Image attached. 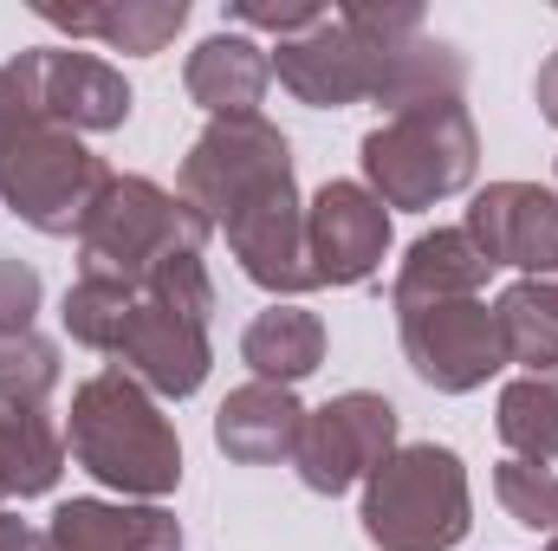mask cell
<instances>
[{"mask_svg": "<svg viewBox=\"0 0 558 551\" xmlns=\"http://www.w3.org/2000/svg\"><path fill=\"white\" fill-rule=\"evenodd\" d=\"M20 72V85L33 91L39 118L72 131V137H105V131H124L131 111H137V91L131 78L98 59V52H78V46H33L20 59H7Z\"/></svg>", "mask_w": 558, "mask_h": 551, "instance_id": "30bf717a", "label": "cell"}, {"mask_svg": "<svg viewBox=\"0 0 558 551\" xmlns=\"http://www.w3.org/2000/svg\"><path fill=\"white\" fill-rule=\"evenodd\" d=\"M182 201L195 215H208V228H221L247 195L292 182V143L274 118H208V131L189 143L182 156Z\"/></svg>", "mask_w": 558, "mask_h": 551, "instance_id": "52a82bcc", "label": "cell"}, {"mask_svg": "<svg viewBox=\"0 0 558 551\" xmlns=\"http://www.w3.org/2000/svg\"><path fill=\"white\" fill-rule=\"evenodd\" d=\"M403 415L390 396L377 390H344L331 396L325 409H305V428H299V448H292V467L299 480L318 493V500H338L351 493L357 480H371L403 441Z\"/></svg>", "mask_w": 558, "mask_h": 551, "instance_id": "ba28073f", "label": "cell"}, {"mask_svg": "<svg viewBox=\"0 0 558 551\" xmlns=\"http://www.w3.org/2000/svg\"><path fill=\"white\" fill-rule=\"evenodd\" d=\"M325 20V7L318 0H234L228 7V26H247V33H279V39H299V33H312Z\"/></svg>", "mask_w": 558, "mask_h": 551, "instance_id": "4316f807", "label": "cell"}, {"mask_svg": "<svg viewBox=\"0 0 558 551\" xmlns=\"http://www.w3.org/2000/svg\"><path fill=\"white\" fill-rule=\"evenodd\" d=\"M241 364L260 377V383H305L318 364H325V318L292 305V298H274L267 311H254V325L241 331Z\"/></svg>", "mask_w": 558, "mask_h": 551, "instance_id": "ffe728a7", "label": "cell"}, {"mask_svg": "<svg viewBox=\"0 0 558 551\" xmlns=\"http://www.w3.org/2000/svg\"><path fill=\"white\" fill-rule=\"evenodd\" d=\"M131 305H137V285H124V279L111 273H78L65 285V305H59V318H65V331H72V344H85V351H118V338H124V318H131Z\"/></svg>", "mask_w": 558, "mask_h": 551, "instance_id": "cb8c5ba5", "label": "cell"}, {"mask_svg": "<svg viewBox=\"0 0 558 551\" xmlns=\"http://www.w3.org/2000/svg\"><path fill=\"white\" fill-rule=\"evenodd\" d=\"M241 273L274 298H299L312 292V267H305V201H299V175L274 182L260 195H247L228 221H221Z\"/></svg>", "mask_w": 558, "mask_h": 551, "instance_id": "5bb4252c", "label": "cell"}, {"mask_svg": "<svg viewBox=\"0 0 558 551\" xmlns=\"http://www.w3.org/2000/svg\"><path fill=\"white\" fill-rule=\"evenodd\" d=\"M39 298H46L39 273H33L26 260L0 254V338H20V331H33V318H39Z\"/></svg>", "mask_w": 558, "mask_h": 551, "instance_id": "83f0119b", "label": "cell"}, {"mask_svg": "<svg viewBox=\"0 0 558 551\" xmlns=\"http://www.w3.org/2000/svg\"><path fill=\"white\" fill-rule=\"evenodd\" d=\"M52 551H182V519L143 500H59Z\"/></svg>", "mask_w": 558, "mask_h": 551, "instance_id": "2e32d148", "label": "cell"}, {"mask_svg": "<svg viewBox=\"0 0 558 551\" xmlns=\"http://www.w3.org/2000/svg\"><path fill=\"white\" fill-rule=\"evenodd\" d=\"M46 26L72 33V39H98L111 52L156 59L182 26H189V0H118V7H39Z\"/></svg>", "mask_w": 558, "mask_h": 551, "instance_id": "ac0fdd59", "label": "cell"}, {"mask_svg": "<svg viewBox=\"0 0 558 551\" xmlns=\"http://www.w3.org/2000/svg\"><path fill=\"white\" fill-rule=\"evenodd\" d=\"M487 254L468 241V228H435V234H416L403 267L390 279V305H428V298H481L487 285Z\"/></svg>", "mask_w": 558, "mask_h": 551, "instance_id": "d6986e66", "label": "cell"}, {"mask_svg": "<svg viewBox=\"0 0 558 551\" xmlns=\"http://www.w3.org/2000/svg\"><path fill=\"white\" fill-rule=\"evenodd\" d=\"M546 551H558V532H553V546H546Z\"/></svg>", "mask_w": 558, "mask_h": 551, "instance_id": "4dcf8cb0", "label": "cell"}, {"mask_svg": "<svg viewBox=\"0 0 558 551\" xmlns=\"http://www.w3.org/2000/svg\"><path fill=\"white\" fill-rule=\"evenodd\" d=\"M267 85H274V46L247 39V33H228V26L208 33L182 65V91L208 118H254Z\"/></svg>", "mask_w": 558, "mask_h": 551, "instance_id": "9a60e30c", "label": "cell"}, {"mask_svg": "<svg viewBox=\"0 0 558 551\" xmlns=\"http://www.w3.org/2000/svg\"><path fill=\"white\" fill-rule=\"evenodd\" d=\"M0 551H52V532H39V526L0 513Z\"/></svg>", "mask_w": 558, "mask_h": 551, "instance_id": "f1b7e54d", "label": "cell"}, {"mask_svg": "<svg viewBox=\"0 0 558 551\" xmlns=\"http://www.w3.org/2000/svg\"><path fill=\"white\" fill-rule=\"evenodd\" d=\"M299 428H305V403L286 383L254 377V383L228 390V403L215 409V448L241 467H274V461H292Z\"/></svg>", "mask_w": 558, "mask_h": 551, "instance_id": "e0dca14e", "label": "cell"}, {"mask_svg": "<svg viewBox=\"0 0 558 551\" xmlns=\"http://www.w3.org/2000/svg\"><path fill=\"white\" fill-rule=\"evenodd\" d=\"M533 105H539V118L558 131V52H546V65H539V78H533Z\"/></svg>", "mask_w": 558, "mask_h": 551, "instance_id": "f546056e", "label": "cell"}, {"mask_svg": "<svg viewBox=\"0 0 558 551\" xmlns=\"http://www.w3.org/2000/svg\"><path fill=\"white\" fill-rule=\"evenodd\" d=\"M65 454L98 487H111L124 500H143V506H156V500H169L182 487V434H175V421L118 364L72 390Z\"/></svg>", "mask_w": 558, "mask_h": 551, "instance_id": "6da1fadb", "label": "cell"}, {"mask_svg": "<svg viewBox=\"0 0 558 551\" xmlns=\"http://www.w3.org/2000/svg\"><path fill=\"white\" fill-rule=\"evenodd\" d=\"M494 500L507 506V519L513 526H526V532H558V474L553 467H539V461H500L494 467Z\"/></svg>", "mask_w": 558, "mask_h": 551, "instance_id": "484cf974", "label": "cell"}, {"mask_svg": "<svg viewBox=\"0 0 558 551\" xmlns=\"http://www.w3.org/2000/svg\"><path fill=\"white\" fill-rule=\"evenodd\" d=\"M390 254V208L364 182H325L305 201V267L312 285H371Z\"/></svg>", "mask_w": 558, "mask_h": 551, "instance_id": "7c38bea8", "label": "cell"}, {"mask_svg": "<svg viewBox=\"0 0 558 551\" xmlns=\"http://www.w3.org/2000/svg\"><path fill=\"white\" fill-rule=\"evenodd\" d=\"M208 325H215V279L202 254H175L137 285V305L124 318L111 364L137 377L156 403H182L208 383V364H215Z\"/></svg>", "mask_w": 558, "mask_h": 551, "instance_id": "3957f363", "label": "cell"}, {"mask_svg": "<svg viewBox=\"0 0 558 551\" xmlns=\"http://www.w3.org/2000/svg\"><path fill=\"white\" fill-rule=\"evenodd\" d=\"M507 364L520 370H553L558 364V279H513L494 298Z\"/></svg>", "mask_w": 558, "mask_h": 551, "instance_id": "7402d4cb", "label": "cell"}, {"mask_svg": "<svg viewBox=\"0 0 558 551\" xmlns=\"http://www.w3.org/2000/svg\"><path fill=\"white\" fill-rule=\"evenodd\" d=\"M65 474V434L46 409H0V513L7 500H39Z\"/></svg>", "mask_w": 558, "mask_h": 551, "instance_id": "44dd1931", "label": "cell"}, {"mask_svg": "<svg viewBox=\"0 0 558 551\" xmlns=\"http://www.w3.org/2000/svg\"><path fill=\"white\" fill-rule=\"evenodd\" d=\"M500 441L513 448V461H558V364L553 370H526L500 390V409H494Z\"/></svg>", "mask_w": 558, "mask_h": 551, "instance_id": "603a6c76", "label": "cell"}, {"mask_svg": "<svg viewBox=\"0 0 558 551\" xmlns=\"http://www.w3.org/2000/svg\"><path fill=\"white\" fill-rule=\"evenodd\" d=\"M357 526L377 551H454L474 532L468 461L441 441H403L364 480Z\"/></svg>", "mask_w": 558, "mask_h": 551, "instance_id": "5b68a950", "label": "cell"}, {"mask_svg": "<svg viewBox=\"0 0 558 551\" xmlns=\"http://www.w3.org/2000/svg\"><path fill=\"white\" fill-rule=\"evenodd\" d=\"M274 78L305 105V111H351V105H377V85H384V59H377V39L338 7L325 13L312 33L299 39H279L274 46Z\"/></svg>", "mask_w": 558, "mask_h": 551, "instance_id": "8fae6325", "label": "cell"}, {"mask_svg": "<svg viewBox=\"0 0 558 551\" xmlns=\"http://www.w3.org/2000/svg\"><path fill=\"white\" fill-rule=\"evenodd\" d=\"M461 228L487 254V267H520L526 279H558V188L487 182L468 201Z\"/></svg>", "mask_w": 558, "mask_h": 551, "instance_id": "4fadbf2b", "label": "cell"}, {"mask_svg": "<svg viewBox=\"0 0 558 551\" xmlns=\"http://www.w3.org/2000/svg\"><path fill=\"white\" fill-rule=\"evenodd\" d=\"M397 338L403 357L435 396H474L487 377L507 370V344H500V318L487 298H428L397 311Z\"/></svg>", "mask_w": 558, "mask_h": 551, "instance_id": "9c48e42d", "label": "cell"}, {"mask_svg": "<svg viewBox=\"0 0 558 551\" xmlns=\"http://www.w3.org/2000/svg\"><path fill=\"white\" fill-rule=\"evenodd\" d=\"M208 215H195L175 188L149 175H111L78 228V273H111L124 285H143L162 260L208 247Z\"/></svg>", "mask_w": 558, "mask_h": 551, "instance_id": "8992f818", "label": "cell"}, {"mask_svg": "<svg viewBox=\"0 0 558 551\" xmlns=\"http://www.w3.org/2000/svg\"><path fill=\"white\" fill-rule=\"evenodd\" d=\"M59 377H65V364H59L52 338H39V331L0 338V409H46Z\"/></svg>", "mask_w": 558, "mask_h": 551, "instance_id": "d4e9b609", "label": "cell"}, {"mask_svg": "<svg viewBox=\"0 0 558 551\" xmlns=\"http://www.w3.org/2000/svg\"><path fill=\"white\" fill-rule=\"evenodd\" d=\"M105 182H111L105 156H92L85 137L46 124L33 91L20 85V72L0 65V201H7V215L26 221L33 234L65 241L85 228Z\"/></svg>", "mask_w": 558, "mask_h": 551, "instance_id": "7a4b0ae2", "label": "cell"}, {"mask_svg": "<svg viewBox=\"0 0 558 551\" xmlns=\"http://www.w3.org/2000/svg\"><path fill=\"white\" fill-rule=\"evenodd\" d=\"M357 156H364V188L384 208L422 215L474 182L481 131H474V111L461 98H428L410 111H390L377 131H364Z\"/></svg>", "mask_w": 558, "mask_h": 551, "instance_id": "277c9868", "label": "cell"}]
</instances>
